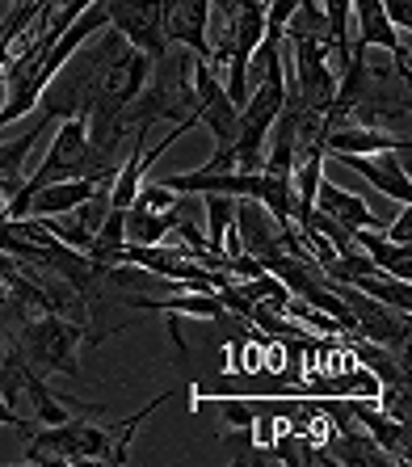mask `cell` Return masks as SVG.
Returning <instances> with one entry per match:
<instances>
[{"label":"cell","mask_w":412,"mask_h":467,"mask_svg":"<svg viewBox=\"0 0 412 467\" xmlns=\"http://www.w3.org/2000/svg\"><path fill=\"white\" fill-rule=\"evenodd\" d=\"M173 391H164L156 400H148L135 417L118 425L88 421V417H67L59 425H34L26 430V463L38 467H80V463H127L130 459V438L148 417L169 400Z\"/></svg>","instance_id":"6da1fadb"},{"label":"cell","mask_w":412,"mask_h":467,"mask_svg":"<svg viewBox=\"0 0 412 467\" xmlns=\"http://www.w3.org/2000/svg\"><path fill=\"white\" fill-rule=\"evenodd\" d=\"M101 177H114V169H109V161L93 148L85 119H64L59 127H55V140H51V148H46L43 164H38V169L22 182V190L9 198V211H5V215H13V211L22 207L38 185H51V182H101Z\"/></svg>","instance_id":"7a4b0ae2"},{"label":"cell","mask_w":412,"mask_h":467,"mask_svg":"<svg viewBox=\"0 0 412 467\" xmlns=\"http://www.w3.org/2000/svg\"><path fill=\"white\" fill-rule=\"evenodd\" d=\"M0 396L9 404L13 413L22 417V434L34 430V425H59L67 421V404L72 400H59L51 388H46V375L30 367L22 358V349L9 346L0 354Z\"/></svg>","instance_id":"3957f363"},{"label":"cell","mask_w":412,"mask_h":467,"mask_svg":"<svg viewBox=\"0 0 412 467\" xmlns=\"http://www.w3.org/2000/svg\"><path fill=\"white\" fill-rule=\"evenodd\" d=\"M80 341H85L80 325L64 320L59 312L34 316L13 333V346L22 349V358L38 375H80Z\"/></svg>","instance_id":"277c9868"},{"label":"cell","mask_w":412,"mask_h":467,"mask_svg":"<svg viewBox=\"0 0 412 467\" xmlns=\"http://www.w3.org/2000/svg\"><path fill=\"white\" fill-rule=\"evenodd\" d=\"M106 9V22L114 34H122V43L143 51L148 59L169 51V38H164V9L160 0H101Z\"/></svg>","instance_id":"5b68a950"},{"label":"cell","mask_w":412,"mask_h":467,"mask_svg":"<svg viewBox=\"0 0 412 467\" xmlns=\"http://www.w3.org/2000/svg\"><path fill=\"white\" fill-rule=\"evenodd\" d=\"M236 244H240V253H249L261 265L270 257H278V253L299 249V240L278 228V219L261 207V202H252V198H236Z\"/></svg>","instance_id":"8992f818"},{"label":"cell","mask_w":412,"mask_h":467,"mask_svg":"<svg viewBox=\"0 0 412 467\" xmlns=\"http://www.w3.org/2000/svg\"><path fill=\"white\" fill-rule=\"evenodd\" d=\"M349 22H358V38L354 47H379L396 59V72L400 80H408V43L400 38V30L391 26L387 9H383V0H349Z\"/></svg>","instance_id":"52a82bcc"},{"label":"cell","mask_w":412,"mask_h":467,"mask_svg":"<svg viewBox=\"0 0 412 467\" xmlns=\"http://www.w3.org/2000/svg\"><path fill=\"white\" fill-rule=\"evenodd\" d=\"M341 404H345L349 421L358 425L370 442L383 446L396 463H408V421L383 413L379 404H375V396H341Z\"/></svg>","instance_id":"ba28073f"},{"label":"cell","mask_w":412,"mask_h":467,"mask_svg":"<svg viewBox=\"0 0 412 467\" xmlns=\"http://www.w3.org/2000/svg\"><path fill=\"white\" fill-rule=\"evenodd\" d=\"M408 148H412L408 130L358 127V122H341V127L324 130L328 156H375V152H408Z\"/></svg>","instance_id":"9c48e42d"},{"label":"cell","mask_w":412,"mask_h":467,"mask_svg":"<svg viewBox=\"0 0 412 467\" xmlns=\"http://www.w3.org/2000/svg\"><path fill=\"white\" fill-rule=\"evenodd\" d=\"M164 9V38L173 47L194 51L206 59L211 47V0H160Z\"/></svg>","instance_id":"30bf717a"},{"label":"cell","mask_w":412,"mask_h":467,"mask_svg":"<svg viewBox=\"0 0 412 467\" xmlns=\"http://www.w3.org/2000/svg\"><path fill=\"white\" fill-rule=\"evenodd\" d=\"M396 156H408V152H375V156H333L341 161L345 169H354L358 177H366L379 194H387L391 202H408L412 198V182H408V169L396 164Z\"/></svg>","instance_id":"8fae6325"},{"label":"cell","mask_w":412,"mask_h":467,"mask_svg":"<svg viewBox=\"0 0 412 467\" xmlns=\"http://www.w3.org/2000/svg\"><path fill=\"white\" fill-rule=\"evenodd\" d=\"M315 211H320V215H328V219H336V223H345L349 232L379 228V219H375V211L366 207V198L349 194V190L324 182V177H320V185H315Z\"/></svg>","instance_id":"7c38bea8"},{"label":"cell","mask_w":412,"mask_h":467,"mask_svg":"<svg viewBox=\"0 0 412 467\" xmlns=\"http://www.w3.org/2000/svg\"><path fill=\"white\" fill-rule=\"evenodd\" d=\"M354 240H358V249L375 261V270L391 274V278H404V283L412 278V253H408V244H396V240H387L383 232H375V228L354 232Z\"/></svg>","instance_id":"4fadbf2b"},{"label":"cell","mask_w":412,"mask_h":467,"mask_svg":"<svg viewBox=\"0 0 412 467\" xmlns=\"http://www.w3.org/2000/svg\"><path fill=\"white\" fill-rule=\"evenodd\" d=\"M315 0H265V43H283V30L294 13Z\"/></svg>","instance_id":"5bb4252c"},{"label":"cell","mask_w":412,"mask_h":467,"mask_svg":"<svg viewBox=\"0 0 412 467\" xmlns=\"http://www.w3.org/2000/svg\"><path fill=\"white\" fill-rule=\"evenodd\" d=\"M383 9H387L391 26H396L400 34L412 30V0H383Z\"/></svg>","instance_id":"9a60e30c"},{"label":"cell","mask_w":412,"mask_h":467,"mask_svg":"<svg viewBox=\"0 0 412 467\" xmlns=\"http://www.w3.org/2000/svg\"><path fill=\"white\" fill-rule=\"evenodd\" d=\"M383 236L396 240V244H412V207H408V202H400V219H396Z\"/></svg>","instance_id":"2e32d148"},{"label":"cell","mask_w":412,"mask_h":467,"mask_svg":"<svg viewBox=\"0 0 412 467\" xmlns=\"http://www.w3.org/2000/svg\"><path fill=\"white\" fill-rule=\"evenodd\" d=\"M0 425H13V430H22V417H17L9 404H5V396H0Z\"/></svg>","instance_id":"e0dca14e"},{"label":"cell","mask_w":412,"mask_h":467,"mask_svg":"<svg viewBox=\"0 0 412 467\" xmlns=\"http://www.w3.org/2000/svg\"><path fill=\"white\" fill-rule=\"evenodd\" d=\"M9 346H13V328L5 325V316H0V354H5Z\"/></svg>","instance_id":"ac0fdd59"},{"label":"cell","mask_w":412,"mask_h":467,"mask_svg":"<svg viewBox=\"0 0 412 467\" xmlns=\"http://www.w3.org/2000/svg\"><path fill=\"white\" fill-rule=\"evenodd\" d=\"M9 265H13V257L9 253H0V270H9Z\"/></svg>","instance_id":"d6986e66"},{"label":"cell","mask_w":412,"mask_h":467,"mask_svg":"<svg viewBox=\"0 0 412 467\" xmlns=\"http://www.w3.org/2000/svg\"><path fill=\"white\" fill-rule=\"evenodd\" d=\"M261 5H265V0H261Z\"/></svg>","instance_id":"ffe728a7"}]
</instances>
